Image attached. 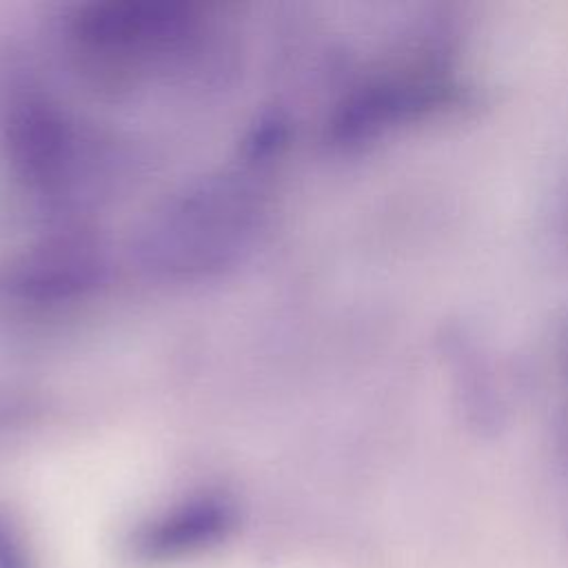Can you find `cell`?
<instances>
[{
	"mask_svg": "<svg viewBox=\"0 0 568 568\" xmlns=\"http://www.w3.org/2000/svg\"><path fill=\"white\" fill-rule=\"evenodd\" d=\"M235 524V506L226 497H186L135 526L126 555L144 568L175 566L213 552L233 535Z\"/></svg>",
	"mask_w": 568,
	"mask_h": 568,
	"instance_id": "obj_1",
	"label": "cell"
},
{
	"mask_svg": "<svg viewBox=\"0 0 568 568\" xmlns=\"http://www.w3.org/2000/svg\"><path fill=\"white\" fill-rule=\"evenodd\" d=\"M0 568H33L20 532L4 515H0Z\"/></svg>",
	"mask_w": 568,
	"mask_h": 568,
	"instance_id": "obj_2",
	"label": "cell"
},
{
	"mask_svg": "<svg viewBox=\"0 0 568 568\" xmlns=\"http://www.w3.org/2000/svg\"><path fill=\"white\" fill-rule=\"evenodd\" d=\"M561 362H564V377H566V384H568V328H566V335H564V348H561Z\"/></svg>",
	"mask_w": 568,
	"mask_h": 568,
	"instance_id": "obj_3",
	"label": "cell"
}]
</instances>
